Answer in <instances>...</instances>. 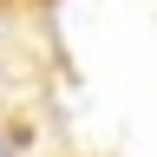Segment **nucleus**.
Listing matches in <instances>:
<instances>
[{"label":"nucleus","instance_id":"nucleus-1","mask_svg":"<svg viewBox=\"0 0 157 157\" xmlns=\"http://www.w3.org/2000/svg\"><path fill=\"white\" fill-rule=\"evenodd\" d=\"M20 144H26V137H20V118L0 105V157H20Z\"/></svg>","mask_w":157,"mask_h":157},{"label":"nucleus","instance_id":"nucleus-2","mask_svg":"<svg viewBox=\"0 0 157 157\" xmlns=\"http://www.w3.org/2000/svg\"><path fill=\"white\" fill-rule=\"evenodd\" d=\"M39 7H52V0H0V13H7V20H26V13H39Z\"/></svg>","mask_w":157,"mask_h":157},{"label":"nucleus","instance_id":"nucleus-3","mask_svg":"<svg viewBox=\"0 0 157 157\" xmlns=\"http://www.w3.org/2000/svg\"><path fill=\"white\" fill-rule=\"evenodd\" d=\"M7 26H13V20H7V13H0V52H7ZM0 78H7V66H0Z\"/></svg>","mask_w":157,"mask_h":157}]
</instances>
